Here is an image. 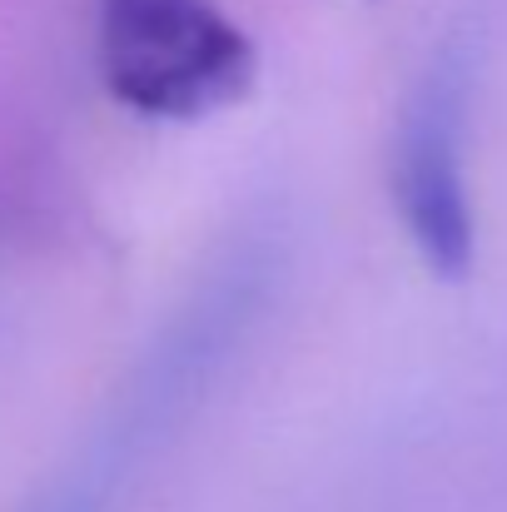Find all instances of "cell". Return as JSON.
Listing matches in <instances>:
<instances>
[{
    "label": "cell",
    "mask_w": 507,
    "mask_h": 512,
    "mask_svg": "<svg viewBox=\"0 0 507 512\" xmlns=\"http://www.w3.org/2000/svg\"><path fill=\"white\" fill-rule=\"evenodd\" d=\"M105 90L150 120H199L254 80V40L219 0H95Z\"/></svg>",
    "instance_id": "cell-2"
},
{
    "label": "cell",
    "mask_w": 507,
    "mask_h": 512,
    "mask_svg": "<svg viewBox=\"0 0 507 512\" xmlns=\"http://www.w3.org/2000/svg\"><path fill=\"white\" fill-rule=\"evenodd\" d=\"M269 299V249L244 244L179 304V314L130 368L120 393L70 463L45 478L15 512H110L140 468L174 438L209 383L224 373L229 353L249 339Z\"/></svg>",
    "instance_id": "cell-1"
},
{
    "label": "cell",
    "mask_w": 507,
    "mask_h": 512,
    "mask_svg": "<svg viewBox=\"0 0 507 512\" xmlns=\"http://www.w3.org/2000/svg\"><path fill=\"white\" fill-rule=\"evenodd\" d=\"M468 120H473V55L448 40L428 55L408 85L393 145L388 184L408 244L438 279H463L478 259V204L468 184Z\"/></svg>",
    "instance_id": "cell-3"
}]
</instances>
